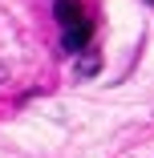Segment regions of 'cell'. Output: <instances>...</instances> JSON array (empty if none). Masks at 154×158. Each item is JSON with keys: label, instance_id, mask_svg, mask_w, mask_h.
<instances>
[{"label": "cell", "instance_id": "obj_4", "mask_svg": "<svg viewBox=\"0 0 154 158\" xmlns=\"http://www.w3.org/2000/svg\"><path fill=\"white\" fill-rule=\"evenodd\" d=\"M150 4H154V0H150Z\"/></svg>", "mask_w": 154, "mask_h": 158}, {"label": "cell", "instance_id": "obj_3", "mask_svg": "<svg viewBox=\"0 0 154 158\" xmlns=\"http://www.w3.org/2000/svg\"><path fill=\"white\" fill-rule=\"evenodd\" d=\"M98 65H102L98 49H85V57L77 61V77H94V73H98Z\"/></svg>", "mask_w": 154, "mask_h": 158}, {"label": "cell", "instance_id": "obj_1", "mask_svg": "<svg viewBox=\"0 0 154 158\" xmlns=\"http://www.w3.org/2000/svg\"><path fill=\"white\" fill-rule=\"evenodd\" d=\"M53 16H57L61 28H73V24L85 20V4H81V0H57V4H53Z\"/></svg>", "mask_w": 154, "mask_h": 158}, {"label": "cell", "instance_id": "obj_2", "mask_svg": "<svg viewBox=\"0 0 154 158\" xmlns=\"http://www.w3.org/2000/svg\"><path fill=\"white\" fill-rule=\"evenodd\" d=\"M89 33H94V24H89V20H81V24L65 28V37H61V49H65V53H85V49H89Z\"/></svg>", "mask_w": 154, "mask_h": 158}]
</instances>
